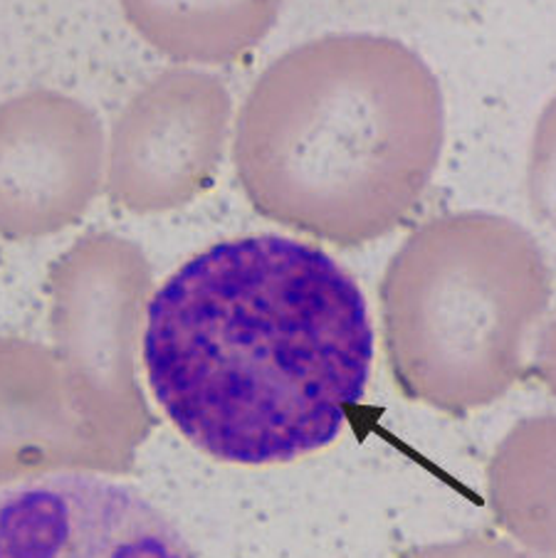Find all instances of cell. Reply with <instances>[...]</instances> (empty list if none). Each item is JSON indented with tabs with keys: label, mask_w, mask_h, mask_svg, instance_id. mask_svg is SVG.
Returning <instances> with one entry per match:
<instances>
[{
	"label": "cell",
	"mask_w": 556,
	"mask_h": 558,
	"mask_svg": "<svg viewBox=\"0 0 556 558\" xmlns=\"http://www.w3.org/2000/svg\"><path fill=\"white\" fill-rule=\"evenodd\" d=\"M554 222H556V216H554Z\"/></svg>",
	"instance_id": "cell-12"
},
{
	"label": "cell",
	"mask_w": 556,
	"mask_h": 558,
	"mask_svg": "<svg viewBox=\"0 0 556 558\" xmlns=\"http://www.w3.org/2000/svg\"><path fill=\"white\" fill-rule=\"evenodd\" d=\"M485 495L505 534L530 551L556 556V413L509 427L489 458Z\"/></svg>",
	"instance_id": "cell-8"
},
{
	"label": "cell",
	"mask_w": 556,
	"mask_h": 558,
	"mask_svg": "<svg viewBox=\"0 0 556 558\" xmlns=\"http://www.w3.org/2000/svg\"><path fill=\"white\" fill-rule=\"evenodd\" d=\"M378 300L386 361L403 398L468 415L522 378L527 339L552 300V272L519 222L445 213L388 259Z\"/></svg>",
	"instance_id": "cell-3"
},
{
	"label": "cell",
	"mask_w": 556,
	"mask_h": 558,
	"mask_svg": "<svg viewBox=\"0 0 556 558\" xmlns=\"http://www.w3.org/2000/svg\"><path fill=\"white\" fill-rule=\"evenodd\" d=\"M396 558H556V556L530 551V548L509 544L505 538L472 534V536L452 538V542L411 546L398 554Z\"/></svg>",
	"instance_id": "cell-10"
},
{
	"label": "cell",
	"mask_w": 556,
	"mask_h": 558,
	"mask_svg": "<svg viewBox=\"0 0 556 558\" xmlns=\"http://www.w3.org/2000/svg\"><path fill=\"white\" fill-rule=\"evenodd\" d=\"M107 138L85 101L33 89L0 101V228L45 230L95 193Z\"/></svg>",
	"instance_id": "cell-6"
},
{
	"label": "cell",
	"mask_w": 556,
	"mask_h": 558,
	"mask_svg": "<svg viewBox=\"0 0 556 558\" xmlns=\"http://www.w3.org/2000/svg\"><path fill=\"white\" fill-rule=\"evenodd\" d=\"M534 371H536V378L544 384V388L556 398V322L544 331L540 351H536Z\"/></svg>",
	"instance_id": "cell-11"
},
{
	"label": "cell",
	"mask_w": 556,
	"mask_h": 558,
	"mask_svg": "<svg viewBox=\"0 0 556 558\" xmlns=\"http://www.w3.org/2000/svg\"><path fill=\"white\" fill-rule=\"evenodd\" d=\"M445 101L401 40L314 37L282 52L240 107L233 161L250 203L337 247L386 238L438 171Z\"/></svg>",
	"instance_id": "cell-2"
},
{
	"label": "cell",
	"mask_w": 556,
	"mask_h": 558,
	"mask_svg": "<svg viewBox=\"0 0 556 558\" xmlns=\"http://www.w3.org/2000/svg\"><path fill=\"white\" fill-rule=\"evenodd\" d=\"M230 124L233 97L216 74L196 68L156 74L111 124V195L142 213L185 206L218 173Z\"/></svg>",
	"instance_id": "cell-4"
},
{
	"label": "cell",
	"mask_w": 556,
	"mask_h": 558,
	"mask_svg": "<svg viewBox=\"0 0 556 558\" xmlns=\"http://www.w3.org/2000/svg\"><path fill=\"white\" fill-rule=\"evenodd\" d=\"M285 0H119L142 40L185 68L247 58L280 17Z\"/></svg>",
	"instance_id": "cell-7"
},
{
	"label": "cell",
	"mask_w": 556,
	"mask_h": 558,
	"mask_svg": "<svg viewBox=\"0 0 556 558\" xmlns=\"http://www.w3.org/2000/svg\"><path fill=\"white\" fill-rule=\"evenodd\" d=\"M0 558H198L142 492L52 474L0 492Z\"/></svg>",
	"instance_id": "cell-5"
},
{
	"label": "cell",
	"mask_w": 556,
	"mask_h": 558,
	"mask_svg": "<svg viewBox=\"0 0 556 558\" xmlns=\"http://www.w3.org/2000/svg\"><path fill=\"white\" fill-rule=\"evenodd\" d=\"M156 403L193 448L267 468L329 448L366 396L374 327L354 277L285 235L210 245L146 304Z\"/></svg>",
	"instance_id": "cell-1"
},
{
	"label": "cell",
	"mask_w": 556,
	"mask_h": 558,
	"mask_svg": "<svg viewBox=\"0 0 556 558\" xmlns=\"http://www.w3.org/2000/svg\"><path fill=\"white\" fill-rule=\"evenodd\" d=\"M527 191L532 208L544 218L556 216V97L544 107L534 126L527 158Z\"/></svg>",
	"instance_id": "cell-9"
}]
</instances>
